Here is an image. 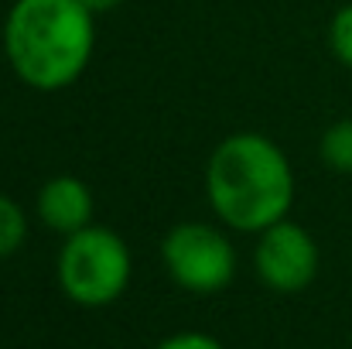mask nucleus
I'll list each match as a JSON object with an SVG mask.
<instances>
[{
	"label": "nucleus",
	"mask_w": 352,
	"mask_h": 349,
	"mask_svg": "<svg viewBox=\"0 0 352 349\" xmlns=\"http://www.w3.org/2000/svg\"><path fill=\"white\" fill-rule=\"evenodd\" d=\"M93 10L79 0H14L3 24L7 62L31 89L72 86L93 55Z\"/></svg>",
	"instance_id": "f257e3e1"
},
{
	"label": "nucleus",
	"mask_w": 352,
	"mask_h": 349,
	"mask_svg": "<svg viewBox=\"0 0 352 349\" xmlns=\"http://www.w3.org/2000/svg\"><path fill=\"white\" fill-rule=\"evenodd\" d=\"M209 202L223 223L260 233L287 216L294 202V175L284 151L263 134L226 137L206 171Z\"/></svg>",
	"instance_id": "f03ea898"
},
{
	"label": "nucleus",
	"mask_w": 352,
	"mask_h": 349,
	"mask_svg": "<svg viewBox=\"0 0 352 349\" xmlns=\"http://www.w3.org/2000/svg\"><path fill=\"white\" fill-rule=\"evenodd\" d=\"M130 281V250L113 230L86 226L72 233L58 253L62 291L86 308H103L117 302Z\"/></svg>",
	"instance_id": "7ed1b4c3"
},
{
	"label": "nucleus",
	"mask_w": 352,
	"mask_h": 349,
	"mask_svg": "<svg viewBox=\"0 0 352 349\" xmlns=\"http://www.w3.org/2000/svg\"><path fill=\"white\" fill-rule=\"evenodd\" d=\"M161 257L168 274L195 295L223 291L236 274L233 243L209 223H178L164 236Z\"/></svg>",
	"instance_id": "20e7f679"
},
{
	"label": "nucleus",
	"mask_w": 352,
	"mask_h": 349,
	"mask_svg": "<svg viewBox=\"0 0 352 349\" xmlns=\"http://www.w3.org/2000/svg\"><path fill=\"white\" fill-rule=\"evenodd\" d=\"M256 274L274 291H284V295L305 291L318 274V246L311 233L291 220H277L274 226L260 230Z\"/></svg>",
	"instance_id": "39448f33"
},
{
	"label": "nucleus",
	"mask_w": 352,
	"mask_h": 349,
	"mask_svg": "<svg viewBox=\"0 0 352 349\" xmlns=\"http://www.w3.org/2000/svg\"><path fill=\"white\" fill-rule=\"evenodd\" d=\"M38 216L45 226H52L55 233H65V236L86 230L89 216H93L89 185L76 175H58V178L45 182V189L38 195Z\"/></svg>",
	"instance_id": "423d86ee"
},
{
	"label": "nucleus",
	"mask_w": 352,
	"mask_h": 349,
	"mask_svg": "<svg viewBox=\"0 0 352 349\" xmlns=\"http://www.w3.org/2000/svg\"><path fill=\"white\" fill-rule=\"evenodd\" d=\"M322 161H325L332 171L352 175V116L332 123V127L322 134Z\"/></svg>",
	"instance_id": "0eeeda50"
},
{
	"label": "nucleus",
	"mask_w": 352,
	"mask_h": 349,
	"mask_svg": "<svg viewBox=\"0 0 352 349\" xmlns=\"http://www.w3.org/2000/svg\"><path fill=\"white\" fill-rule=\"evenodd\" d=\"M24 236H28L24 209H21L14 199L0 195V260H3V257H10V253L24 243Z\"/></svg>",
	"instance_id": "6e6552de"
},
{
	"label": "nucleus",
	"mask_w": 352,
	"mask_h": 349,
	"mask_svg": "<svg viewBox=\"0 0 352 349\" xmlns=\"http://www.w3.org/2000/svg\"><path fill=\"white\" fill-rule=\"evenodd\" d=\"M329 45H332L336 59H339V62H346V65L352 69V3H346V7L332 17Z\"/></svg>",
	"instance_id": "1a4fd4ad"
},
{
	"label": "nucleus",
	"mask_w": 352,
	"mask_h": 349,
	"mask_svg": "<svg viewBox=\"0 0 352 349\" xmlns=\"http://www.w3.org/2000/svg\"><path fill=\"white\" fill-rule=\"evenodd\" d=\"M157 349H223V343L212 339L209 332H178V336H168Z\"/></svg>",
	"instance_id": "9d476101"
},
{
	"label": "nucleus",
	"mask_w": 352,
	"mask_h": 349,
	"mask_svg": "<svg viewBox=\"0 0 352 349\" xmlns=\"http://www.w3.org/2000/svg\"><path fill=\"white\" fill-rule=\"evenodd\" d=\"M82 7H89L93 14H100V10H110V7H117V3H123V0H79Z\"/></svg>",
	"instance_id": "9b49d317"
}]
</instances>
